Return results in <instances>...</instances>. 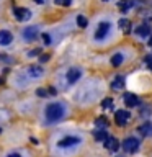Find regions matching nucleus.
<instances>
[{
    "mask_svg": "<svg viewBox=\"0 0 152 157\" xmlns=\"http://www.w3.org/2000/svg\"><path fill=\"white\" fill-rule=\"evenodd\" d=\"M64 113H66V108H64L62 103H49L46 106V118L49 123H56L62 120Z\"/></svg>",
    "mask_w": 152,
    "mask_h": 157,
    "instance_id": "f257e3e1",
    "label": "nucleus"
},
{
    "mask_svg": "<svg viewBox=\"0 0 152 157\" xmlns=\"http://www.w3.org/2000/svg\"><path fill=\"white\" fill-rule=\"evenodd\" d=\"M23 38H25V41H28V43L34 41V39L38 38V26H28V28H25Z\"/></svg>",
    "mask_w": 152,
    "mask_h": 157,
    "instance_id": "0eeeda50",
    "label": "nucleus"
},
{
    "mask_svg": "<svg viewBox=\"0 0 152 157\" xmlns=\"http://www.w3.org/2000/svg\"><path fill=\"white\" fill-rule=\"evenodd\" d=\"M103 142H105V147H106V149L111 151V152H115V151L120 149V141H118L116 137H110V136H108Z\"/></svg>",
    "mask_w": 152,
    "mask_h": 157,
    "instance_id": "9b49d317",
    "label": "nucleus"
},
{
    "mask_svg": "<svg viewBox=\"0 0 152 157\" xmlns=\"http://www.w3.org/2000/svg\"><path fill=\"white\" fill-rule=\"evenodd\" d=\"M28 74L31 78H39L44 74V69L41 66H38V64H31V66L28 67Z\"/></svg>",
    "mask_w": 152,
    "mask_h": 157,
    "instance_id": "1a4fd4ad",
    "label": "nucleus"
},
{
    "mask_svg": "<svg viewBox=\"0 0 152 157\" xmlns=\"http://www.w3.org/2000/svg\"><path fill=\"white\" fill-rule=\"evenodd\" d=\"M77 25H78L80 28H87L88 21H87V18L83 17V15H78V17H77Z\"/></svg>",
    "mask_w": 152,
    "mask_h": 157,
    "instance_id": "aec40b11",
    "label": "nucleus"
},
{
    "mask_svg": "<svg viewBox=\"0 0 152 157\" xmlns=\"http://www.w3.org/2000/svg\"><path fill=\"white\" fill-rule=\"evenodd\" d=\"M80 77H82V71L78 67H70L67 71V82L69 83H75Z\"/></svg>",
    "mask_w": 152,
    "mask_h": 157,
    "instance_id": "6e6552de",
    "label": "nucleus"
},
{
    "mask_svg": "<svg viewBox=\"0 0 152 157\" xmlns=\"http://www.w3.org/2000/svg\"><path fill=\"white\" fill-rule=\"evenodd\" d=\"M41 38H43V43L46 44V46H49V44H51V36H49L48 33H43V36H41Z\"/></svg>",
    "mask_w": 152,
    "mask_h": 157,
    "instance_id": "b1692460",
    "label": "nucleus"
},
{
    "mask_svg": "<svg viewBox=\"0 0 152 157\" xmlns=\"http://www.w3.org/2000/svg\"><path fill=\"white\" fill-rule=\"evenodd\" d=\"M93 137H95L97 141H105L108 137V132L105 129H97L95 132H93Z\"/></svg>",
    "mask_w": 152,
    "mask_h": 157,
    "instance_id": "dca6fc26",
    "label": "nucleus"
},
{
    "mask_svg": "<svg viewBox=\"0 0 152 157\" xmlns=\"http://www.w3.org/2000/svg\"><path fill=\"white\" fill-rule=\"evenodd\" d=\"M39 49H31V51H28V57H34V56H39Z\"/></svg>",
    "mask_w": 152,
    "mask_h": 157,
    "instance_id": "393cba45",
    "label": "nucleus"
},
{
    "mask_svg": "<svg viewBox=\"0 0 152 157\" xmlns=\"http://www.w3.org/2000/svg\"><path fill=\"white\" fill-rule=\"evenodd\" d=\"M118 25H120V28H121L124 33H127V31H129V26H131L129 20H126V18H121V20H120V23H118Z\"/></svg>",
    "mask_w": 152,
    "mask_h": 157,
    "instance_id": "a211bd4d",
    "label": "nucleus"
},
{
    "mask_svg": "<svg viewBox=\"0 0 152 157\" xmlns=\"http://www.w3.org/2000/svg\"><path fill=\"white\" fill-rule=\"evenodd\" d=\"M0 132H2V128H0Z\"/></svg>",
    "mask_w": 152,
    "mask_h": 157,
    "instance_id": "473e14b6",
    "label": "nucleus"
},
{
    "mask_svg": "<svg viewBox=\"0 0 152 157\" xmlns=\"http://www.w3.org/2000/svg\"><path fill=\"white\" fill-rule=\"evenodd\" d=\"M56 5H61V7H69L72 3V0H54Z\"/></svg>",
    "mask_w": 152,
    "mask_h": 157,
    "instance_id": "4be33fe9",
    "label": "nucleus"
},
{
    "mask_svg": "<svg viewBox=\"0 0 152 157\" xmlns=\"http://www.w3.org/2000/svg\"><path fill=\"white\" fill-rule=\"evenodd\" d=\"M136 34H137V36H141V38L149 36V34H150V26H149V25H146V23L139 25V26L136 28Z\"/></svg>",
    "mask_w": 152,
    "mask_h": 157,
    "instance_id": "4468645a",
    "label": "nucleus"
},
{
    "mask_svg": "<svg viewBox=\"0 0 152 157\" xmlns=\"http://www.w3.org/2000/svg\"><path fill=\"white\" fill-rule=\"evenodd\" d=\"M110 26H111V25L108 23V21H101L100 25H98L97 31H95V39H98V41H101V39L105 38L108 33H110Z\"/></svg>",
    "mask_w": 152,
    "mask_h": 157,
    "instance_id": "423d86ee",
    "label": "nucleus"
},
{
    "mask_svg": "<svg viewBox=\"0 0 152 157\" xmlns=\"http://www.w3.org/2000/svg\"><path fill=\"white\" fill-rule=\"evenodd\" d=\"M97 126H103V128H106V126H108V121L105 120V116L97 118Z\"/></svg>",
    "mask_w": 152,
    "mask_h": 157,
    "instance_id": "412c9836",
    "label": "nucleus"
},
{
    "mask_svg": "<svg viewBox=\"0 0 152 157\" xmlns=\"http://www.w3.org/2000/svg\"><path fill=\"white\" fill-rule=\"evenodd\" d=\"M124 103L129 108H134V106H139V98L132 93H124Z\"/></svg>",
    "mask_w": 152,
    "mask_h": 157,
    "instance_id": "ddd939ff",
    "label": "nucleus"
},
{
    "mask_svg": "<svg viewBox=\"0 0 152 157\" xmlns=\"http://www.w3.org/2000/svg\"><path fill=\"white\" fill-rule=\"evenodd\" d=\"M77 144H80V137H77V136H66V137H62L61 141H57L59 147H72V146H77Z\"/></svg>",
    "mask_w": 152,
    "mask_h": 157,
    "instance_id": "20e7f679",
    "label": "nucleus"
},
{
    "mask_svg": "<svg viewBox=\"0 0 152 157\" xmlns=\"http://www.w3.org/2000/svg\"><path fill=\"white\" fill-rule=\"evenodd\" d=\"M146 64H147V67L152 71V54H149V56H146Z\"/></svg>",
    "mask_w": 152,
    "mask_h": 157,
    "instance_id": "a878e982",
    "label": "nucleus"
},
{
    "mask_svg": "<svg viewBox=\"0 0 152 157\" xmlns=\"http://www.w3.org/2000/svg\"><path fill=\"white\" fill-rule=\"evenodd\" d=\"M115 120H116V124L118 126H124L126 123L131 120V113L126 111V110H118L115 113Z\"/></svg>",
    "mask_w": 152,
    "mask_h": 157,
    "instance_id": "39448f33",
    "label": "nucleus"
},
{
    "mask_svg": "<svg viewBox=\"0 0 152 157\" xmlns=\"http://www.w3.org/2000/svg\"><path fill=\"white\" fill-rule=\"evenodd\" d=\"M141 142L137 137H126L124 141H123V149H124L126 152H129V154H132V152H136L137 149H139Z\"/></svg>",
    "mask_w": 152,
    "mask_h": 157,
    "instance_id": "f03ea898",
    "label": "nucleus"
},
{
    "mask_svg": "<svg viewBox=\"0 0 152 157\" xmlns=\"http://www.w3.org/2000/svg\"><path fill=\"white\" fill-rule=\"evenodd\" d=\"M34 2H36V3H44L46 0H34Z\"/></svg>",
    "mask_w": 152,
    "mask_h": 157,
    "instance_id": "7c9ffc66",
    "label": "nucleus"
},
{
    "mask_svg": "<svg viewBox=\"0 0 152 157\" xmlns=\"http://www.w3.org/2000/svg\"><path fill=\"white\" fill-rule=\"evenodd\" d=\"M123 64V54H120V52H116L115 56L111 57V66H115V67H118V66H121Z\"/></svg>",
    "mask_w": 152,
    "mask_h": 157,
    "instance_id": "f3484780",
    "label": "nucleus"
},
{
    "mask_svg": "<svg viewBox=\"0 0 152 157\" xmlns=\"http://www.w3.org/2000/svg\"><path fill=\"white\" fill-rule=\"evenodd\" d=\"M36 95H38V97H46L48 93H46V90H44V88H38V90H36Z\"/></svg>",
    "mask_w": 152,
    "mask_h": 157,
    "instance_id": "bb28decb",
    "label": "nucleus"
},
{
    "mask_svg": "<svg viewBox=\"0 0 152 157\" xmlns=\"http://www.w3.org/2000/svg\"><path fill=\"white\" fill-rule=\"evenodd\" d=\"M132 7V2L131 0H123V2H120V8L123 10V12H127Z\"/></svg>",
    "mask_w": 152,
    "mask_h": 157,
    "instance_id": "6ab92c4d",
    "label": "nucleus"
},
{
    "mask_svg": "<svg viewBox=\"0 0 152 157\" xmlns=\"http://www.w3.org/2000/svg\"><path fill=\"white\" fill-rule=\"evenodd\" d=\"M13 15H15V18H17L18 21H26V20L31 18V12H29L28 8H25V7H17L13 10Z\"/></svg>",
    "mask_w": 152,
    "mask_h": 157,
    "instance_id": "7ed1b4c3",
    "label": "nucleus"
},
{
    "mask_svg": "<svg viewBox=\"0 0 152 157\" xmlns=\"http://www.w3.org/2000/svg\"><path fill=\"white\" fill-rule=\"evenodd\" d=\"M111 105H113V100H111V98H105V100L101 101V106H103V108H111Z\"/></svg>",
    "mask_w": 152,
    "mask_h": 157,
    "instance_id": "5701e85b",
    "label": "nucleus"
},
{
    "mask_svg": "<svg viewBox=\"0 0 152 157\" xmlns=\"http://www.w3.org/2000/svg\"><path fill=\"white\" fill-rule=\"evenodd\" d=\"M7 157H21L20 154H10V155H7Z\"/></svg>",
    "mask_w": 152,
    "mask_h": 157,
    "instance_id": "c756f323",
    "label": "nucleus"
},
{
    "mask_svg": "<svg viewBox=\"0 0 152 157\" xmlns=\"http://www.w3.org/2000/svg\"><path fill=\"white\" fill-rule=\"evenodd\" d=\"M123 87H124V77H123V75H118L115 80L111 82V88H113V90H121Z\"/></svg>",
    "mask_w": 152,
    "mask_h": 157,
    "instance_id": "2eb2a0df",
    "label": "nucleus"
},
{
    "mask_svg": "<svg viewBox=\"0 0 152 157\" xmlns=\"http://www.w3.org/2000/svg\"><path fill=\"white\" fill-rule=\"evenodd\" d=\"M49 93H51V95H56V90H54V88L51 87V88H49Z\"/></svg>",
    "mask_w": 152,
    "mask_h": 157,
    "instance_id": "c85d7f7f",
    "label": "nucleus"
},
{
    "mask_svg": "<svg viewBox=\"0 0 152 157\" xmlns=\"http://www.w3.org/2000/svg\"><path fill=\"white\" fill-rule=\"evenodd\" d=\"M149 44H150V48H152V36H150V39H149Z\"/></svg>",
    "mask_w": 152,
    "mask_h": 157,
    "instance_id": "2f4dec72",
    "label": "nucleus"
},
{
    "mask_svg": "<svg viewBox=\"0 0 152 157\" xmlns=\"http://www.w3.org/2000/svg\"><path fill=\"white\" fill-rule=\"evenodd\" d=\"M48 59H49V56H48V54H41V56H39V61H41V62H46Z\"/></svg>",
    "mask_w": 152,
    "mask_h": 157,
    "instance_id": "cd10ccee",
    "label": "nucleus"
},
{
    "mask_svg": "<svg viewBox=\"0 0 152 157\" xmlns=\"http://www.w3.org/2000/svg\"><path fill=\"white\" fill-rule=\"evenodd\" d=\"M13 41V34L8 29H0V46H8Z\"/></svg>",
    "mask_w": 152,
    "mask_h": 157,
    "instance_id": "9d476101",
    "label": "nucleus"
},
{
    "mask_svg": "<svg viewBox=\"0 0 152 157\" xmlns=\"http://www.w3.org/2000/svg\"><path fill=\"white\" fill-rule=\"evenodd\" d=\"M139 134L141 136H144V137H149L152 136V123L150 121H146V123H142V124L139 126Z\"/></svg>",
    "mask_w": 152,
    "mask_h": 157,
    "instance_id": "f8f14e48",
    "label": "nucleus"
},
{
    "mask_svg": "<svg viewBox=\"0 0 152 157\" xmlns=\"http://www.w3.org/2000/svg\"><path fill=\"white\" fill-rule=\"evenodd\" d=\"M116 157H121V155H116Z\"/></svg>",
    "mask_w": 152,
    "mask_h": 157,
    "instance_id": "72a5a7b5",
    "label": "nucleus"
}]
</instances>
